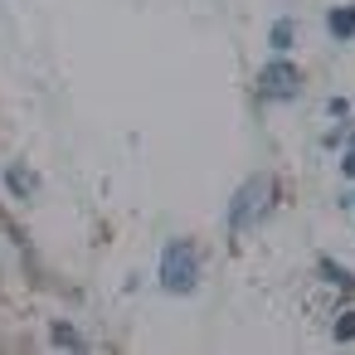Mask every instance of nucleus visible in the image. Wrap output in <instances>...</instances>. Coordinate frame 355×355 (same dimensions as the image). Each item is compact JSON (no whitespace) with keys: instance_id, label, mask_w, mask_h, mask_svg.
Masks as SVG:
<instances>
[{"instance_id":"1","label":"nucleus","mask_w":355,"mask_h":355,"mask_svg":"<svg viewBox=\"0 0 355 355\" xmlns=\"http://www.w3.org/2000/svg\"><path fill=\"white\" fill-rule=\"evenodd\" d=\"M161 282H166L171 292H190V287L200 282V253H195L185 239H175V243L161 253Z\"/></svg>"},{"instance_id":"2","label":"nucleus","mask_w":355,"mask_h":355,"mask_svg":"<svg viewBox=\"0 0 355 355\" xmlns=\"http://www.w3.org/2000/svg\"><path fill=\"white\" fill-rule=\"evenodd\" d=\"M268 200H272V180L268 175H253L239 195H234V209H229V224L234 229H248L263 209H268Z\"/></svg>"},{"instance_id":"3","label":"nucleus","mask_w":355,"mask_h":355,"mask_svg":"<svg viewBox=\"0 0 355 355\" xmlns=\"http://www.w3.org/2000/svg\"><path fill=\"white\" fill-rule=\"evenodd\" d=\"M258 83H263V93H268V98H297L302 73H297L287 59H277V64H268V69H263V78H258Z\"/></svg>"},{"instance_id":"4","label":"nucleus","mask_w":355,"mask_h":355,"mask_svg":"<svg viewBox=\"0 0 355 355\" xmlns=\"http://www.w3.org/2000/svg\"><path fill=\"white\" fill-rule=\"evenodd\" d=\"M331 35H336V40H350V35H355V6L331 10Z\"/></svg>"},{"instance_id":"5","label":"nucleus","mask_w":355,"mask_h":355,"mask_svg":"<svg viewBox=\"0 0 355 355\" xmlns=\"http://www.w3.org/2000/svg\"><path fill=\"white\" fill-rule=\"evenodd\" d=\"M336 336H340V340H355V311H345V316L336 321Z\"/></svg>"},{"instance_id":"6","label":"nucleus","mask_w":355,"mask_h":355,"mask_svg":"<svg viewBox=\"0 0 355 355\" xmlns=\"http://www.w3.org/2000/svg\"><path fill=\"white\" fill-rule=\"evenodd\" d=\"M287 44H292V25H277L272 30V49H287Z\"/></svg>"},{"instance_id":"7","label":"nucleus","mask_w":355,"mask_h":355,"mask_svg":"<svg viewBox=\"0 0 355 355\" xmlns=\"http://www.w3.org/2000/svg\"><path fill=\"white\" fill-rule=\"evenodd\" d=\"M54 340H59V345H83V340H78L69 326H54Z\"/></svg>"},{"instance_id":"8","label":"nucleus","mask_w":355,"mask_h":355,"mask_svg":"<svg viewBox=\"0 0 355 355\" xmlns=\"http://www.w3.org/2000/svg\"><path fill=\"white\" fill-rule=\"evenodd\" d=\"M345 175H355V151H350V156H345Z\"/></svg>"}]
</instances>
